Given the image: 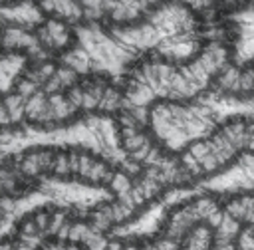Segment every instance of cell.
<instances>
[{
  "label": "cell",
  "mask_w": 254,
  "mask_h": 250,
  "mask_svg": "<svg viewBox=\"0 0 254 250\" xmlns=\"http://www.w3.org/2000/svg\"><path fill=\"white\" fill-rule=\"evenodd\" d=\"M111 196L113 190H107L101 185L44 179L32 192L0 200V240L8 238L16 224L32 210L44 206H99L111 202Z\"/></svg>",
  "instance_id": "obj_1"
}]
</instances>
